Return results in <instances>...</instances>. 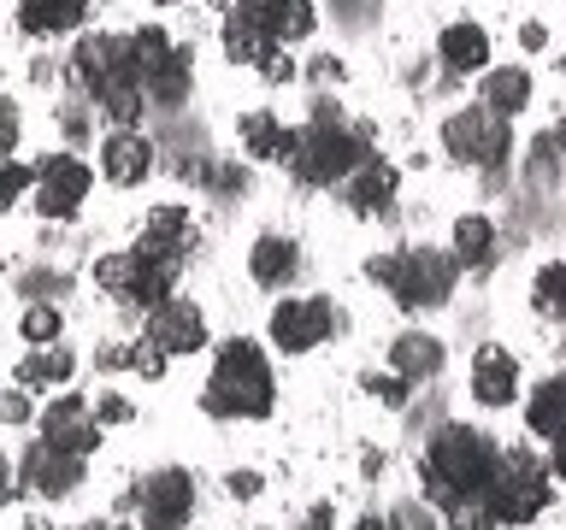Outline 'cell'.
I'll return each mask as SVG.
<instances>
[{
	"instance_id": "6da1fadb",
	"label": "cell",
	"mask_w": 566,
	"mask_h": 530,
	"mask_svg": "<svg viewBox=\"0 0 566 530\" xmlns=\"http://www.w3.org/2000/svg\"><path fill=\"white\" fill-rule=\"evenodd\" d=\"M495 471V442L472 424H442L424 448V466H419V484H424V501L437 507H454L460 495H484Z\"/></svg>"
},
{
	"instance_id": "7a4b0ae2",
	"label": "cell",
	"mask_w": 566,
	"mask_h": 530,
	"mask_svg": "<svg viewBox=\"0 0 566 530\" xmlns=\"http://www.w3.org/2000/svg\"><path fill=\"white\" fill-rule=\"evenodd\" d=\"M366 159H371L366 130H348L343 113H336V100H318L313 124H307V130H295L290 171L301 177V183H313V189H331V183H348Z\"/></svg>"
},
{
	"instance_id": "3957f363",
	"label": "cell",
	"mask_w": 566,
	"mask_h": 530,
	"mask_svg": "<svg viewBox=\"0 0 566 530\" xmlns=\"http://www.w3.org/2000/svg\"><path fill=\"white\" fill-rule=\"evenodd\" d=\"M272 365H265L260 342H248V336H230L219 342L212 353V378H207V395L201 406L212 418H265L272 413Z\"/></svg>"
},
{
	"instance_id": "277c9868",
	"label": "cell",
	"mask_w": 566,
	"mask_h": 530,
	"mask_svg": "<svg viewBox=\"0 0 566 530\" xmlns=\"http://www.w3.org/2000/svg\"><path fill=\"white\" fill-rule=\"evenodd\" d=\"M184 259H189V247L142 236L136 247H118V254L95 259V283L113 300H124V307H159L171 295L177 272H184Z\"/></svg>"
},
{
	"instance_id": "5b68a950",
	"label": "cell",
	"mask_w": 566,
	"mask_h": 530,
	"mask_svg": "<svg viewBox=\"0 0 566 530\" xmlns=\"http://www.w3.org/2000/svg\"><path fill=\"white\" fill-rule=\"evenodd\" d=\"M366 277L396 295L407 312H424V307H442V300L454 295L460 265H454V254H442V247H396V254H371Z\"/></svg>"
},
{
	"instance_id": "8992f818",
	"label": "cell",
	"mask_w": 566,
	"mask_h": 530,
	"mask_svg": "<svg viewBox=\"0 0 566 530\" xmlns=\"http://www.w3.org/2000/svg\"><path fill=\"white\" fill-rule=\"evenodd\" d=\"M484 501L495 512V524H531L548 501H555V484H548V471L531 454H495Z\"/></svg>"
},
{
	"instance_id": "52a82bcc",
	"label": "cell",
	"mask_w": 566,
	"mask_h": 530,
	"mask_svg": "<svg viewBox=\"0 0 566 530\" xmlns=\"http://www.w3.org/2000/svg\"><path fill=\"white\" fill-rule=\"evenodd\" d=\"M442 148H449L454 166L502 171L507 153H513V130H507V118L490 113V106H460V113L442 118Z\"/></svg>"
},
{
	"instance_id": "ba28073f",
	"label": "cell",
	"mask_w": 566,
	"mask_h": 530,
	"mask_svg": "<svg viewBox=\"0 0 566 530\" xmlns=\"http://www.w3.org/2000/svg\"><path fill=\"white\" fill-rule=\"evenodd\" d=\"M35 212L42 219H53V224H65V219H77L83 212V201H88V189H95V171L83 166L77 153H42L35 159Z\"/></svg>"
},
{
	"instance_id": "9c48e42d",
	"label": "cell",
	"mask_w": 566,
	"mask_h": 530,
	"mask_svg": "<svg viewBox=\"0 0 566 530\" xmlns=\"http://www.w3.org/2000/svg\"><path fill=\"white\" fill-rule=\"evenodd\" d=\"M331 330H336V307L325 295H283L272 318H265V336L283 353H313L318 342H331Z\"/></svg>"
},
{
	"instance_id": "30bf717a",
	"label": "cell",
	"mask_w": 566,
	"mask_h": 530,
	"mask_svg": "<svg viewBox=\"0 0 566 530\" xmlns=\"http://www.w3.org/2000/svg\"><path fill=\"white\" fill-rule=\"evenodd\" d=\"M71 77H77L95 100L118 95V88H136V77H130V47H124V35H83V42L71 47Z\"/></svg>"
},
{
	"instance_id": "8fae6325",
	"label": "cell",
	"mask_w": 566,
	"mask_h": 530,
	"mask_svg": "<svg viewBox=\"0 0 566 530\" xmlns=\"http://www.w3.org/2000/svg\"><path fill=\"white\" fill-rule=\"evenodd\" d=\"M148 342L166 353V360H184V353H201L207 348V312L195 307L189 295H166L159 307H148Z\"/></svg>"
},
{
	"instance_id": "7c38bea8",
	"label": "cell",
	"mask_w": 566,
	"mask_h": 530,
	"mask_svg": "<svg viewBox=\"0 0 566 530\" xmlns=\"http://www.w3.org/2000/svg\"><path fill=\"white\" fill-rule=\"evenodd\" d=\"M136 507H142V524L148 530H184L189 512H195V477L177 471V466L148 471L136 489Z\"/></svg>"
},
{
	"instance_id": "4fadbf2b",
	"label": "cell",
	"mask_w": 566,
	"mask_h": 530,
	"mask_svg": "<svg viewBox=\"0 0 566 530\" xmlns=\"http://www.w3.org/2000/svg\"><path fill=\"white\" fill-rule=\"evenodd\" d=\"M42 442L48 448H60V454H77V459H88L101 448V424H95V406H88L83 395H53L48 406H42Z\"/></svg>"
},
{
	"instance_id": "5bb4252c",
	"label": "cell",
	"mask_w": 566,
	"mask_h": 530,
	"mask_svg": "<svg viewBox=\"0 0 566 530\" xmlns=\"http://www.w3.org/2000/svg\"><path fill=\"white\" fill-rule=\"evenodd\" d=\"M18 484H24L35 501H65V495L83 484V459L48 448V442L35 436L30 448H24V459H18Z\"/></svg>"
},
{
	"instance_id": "9a60e30c",
	"label": "cell",
	"mask_w": 566,
	"mask_h": 530,
	"mask_svg": "<svg viewBox=\"0 0 566 530\" xmlns=\"http://www.w3.org/2000/svg\"><path fill=\"white\" fill-rule=\"evenodd\" d=\"M237 18H242V24H254L272 47L301 42V35L318 30V7H313V0H237Z\"/></svg>"
},
{
	"instance_id": "2e32d148",
	"label": "cell",
	"mask_w": 566,
	"mask_h": 530,
	"mask_svg": "<svg viewBox=\"0 0 566 530\" xmlns=\"http://www.w3.org/2000/svg\"><path fill=\"white\" fill-rule=\"evenodd\" d=\"M154 136H142V130H106L101 136V177L106 183H118V189H136L142 177L154 171Z\"/></svg>"
},
{
	"instance_id": "e0dca14e",
	"label": "cell",
	"mask_w": 566,
	"mask_h": 530,
	"mask_svg": "<svg viewBox=\"0 0 566 530\" xmlns=\"http://www.w3.org/2000/svg\"><path fill=\"white\" fill-rule=\"evenodd\" d=\"M396 194H401V171L389 166V159H378V153L343 183V201H348L354 219H384V212L396 206Z\"/></svg>"
},
{
	"instance_id": "ac0fdd59",
	"label": "cell",
	"mask_w": 566,
	"mask_h": 530,
	"mask_svg": "<svg viewBox=\"0 0 566 530\" xmlns=\"http://www.w3.org/2000/svg\"><path fill=\"white\" fill-rule=\"evenodd\" d=\"M472 401L478 406H513L520 401V360L507 348H478L472 360Z\"/></svg>"
},
{
	"instance_id": "d6986e66",
	"label": "cell",
	"mask_w": 566,
	"mask_h": 530,
	"mask_svg": "<svg viewBox=\"0 0 566 530\" xmlns=\"http://www.w3.org/2000/svg\"><path fill=\"white\" fill-rule=\"evenodd\" d=\"M389 365H396L401 383H431L437 371L449 365V348H442L431 330H401L396 342H389Z\"/></svg>"
},
{
	"instance_id": "ffe728a7",
	"label": "cell",
	"mask_w": 566,
	"mask_h": 530,
	"mask_svg": "<svg viewBox=\"0 0 566 530\" xmlns=\"http://www.w3.org/2000/svg\"><path fill=\"white\" fill-rule=\"evenodd\" d=\"M437 60L449 65V71H460V77H484L490 71V30L484 24H472V18H460V24H449L437 35Z\"/></svg>"
},
{
	"instance_id": "44dd1931",
	"label": "cell",
	"mask_w": 566,
	"mask_h": 530,
	"mask_svg": "<svg viewBox=\"0 0 566 530\" xmlns=\"http://www.w3.org/2000/svg\"><path fill=\"white\" fill-rule=\"evenodd\" d=\"M478 106H490L495 118H513L531 106V71L525 65H490L478 83Z\"/></svg>"
},
{
	"instance_id": "7402d4cb",
	"label": "cell",
	"mask_w": 566,
	"mask_h": 530,
	"mask_svg": "<svg viewBox=\"0 0 566 530\" xmlns=\"http://www.w3.org/2000/svg\"><path fill=\"white\" fill-rule=\"evenodd\" d=\"M237 130H242V148L254 153V159L290 166V153H295V130H290V124H283L277 113H265V106H260V113H242Z\"/></svg>"
},
{
	"instance_id": "603a6c76",
	"label": "cell",
	"mask_w": 566,
	"mask_h": 530,
	"mask_svg": "<svg viewBox=\"0 0 566 530\" xmlns=\"http://www.w3.org/2000/svg\"><path fill=\"white\" fill-rule=\"evenodd\" d=\"M295 272H301V247L290 236H260L248 247V277L260 289H283V283H295Z\"/></svg>"
},
{
	"instance_id": "cb8c5ba5",
	"label": "cell",
	"mask_w": 566,
	"mask_h": 530,
	"mask_svg": "<svg viewBox=\"0 0 566 530\" xmlns=\"http://www.w3.org/2000/svg\"><path fill=\"white\" fill-rule=\"evenodd\" d=\"M95 0H18V30L24 35H65L77 30Z\"/></svg>"
},
{
	"instance_id": "d4e9b609",
	"label": "cell",
	"mask_w": 566,
	"mask_h": 530,
	"mask_svg": "<svg viewBox=\"0 0 566 530\" xmlns=\"http://www.w3.org/2000/svg\"><path fill=\"white\" fill-rule=\"evenodd\" d=\"M124 47H130V77H136V88H148L159 71L171 65V53H177V42L159 24H142V30H130L124 35Z\"/></svg>"
},
{
	"instance_id": "484cf974",
	"label": "cell",
	"mask_w": 566,
	"mask_h": 530,
	"mask_svg": "<svg viewBox=\"0 0 566 530\" xmlns=\"http://www.w3.org/2000/svg\"><path fill=\"white\" fill-rule=\"evenodd\" d=\"M71 371H77V360H71V348L53 342V348H30L24 360H18L12 378H18V389L30 395V389H60V383H71Z\"/></svg>"
},
{
	"instance_id": "4316f807",
	"label": "cell",
	"mask_w": 566,
	"mask_h": 530,
	"mask_svg": "<svg viewBox=\"0 0 566 530\" xmlns=\"http://www.w3.org/2000/svg\"><path fill=\"white\" fill-rule=\"evenodd\" d=\"M525 424H531V436H548V442L566 436V378H543L537 389H531Z\"/></svg>"
},
{
	"instance_id": "83f0119b",
	"label": "cell",
	"mask_w": 566,
	"mask_h": 530,
	"mask_svg": "<svg viewBox=\"0 0 566 530\" xmlns=\"http://www.w3.org/2000/svg\"><path fill=\"white\" fill-rule=\"evenodd\" d=\"M495 259V224L484 212L454 219V265H490Z\"/></svg>"
},
{
	"instance_id": "f1b7e54d",
	"label": "cell",
	"mask_w": 566,
	"mask_h": 530,
	"mask_svg": "<svg viewBox=\"0 0 566 530\" xmlns=\"http://www.w3.org/2000/svg\"><path fill=\"white\" fill-rule=\"evenodd\" d=\"M224 53H230V65H265L277 47L265 42V35H260L254 24H242V18L230 12V18H224Z\"/></svg>"
},
{
	"instance_id": "f546056e",
	"label": "cell",
	"mask_w": 566,
	"mask_h": 530,
	"mask_svg": "<svg viewBox=\"0 0 566 530\" xmlns=\"http://www.w3.org/2000/svg\"><path fill=\"white\" fill-rule=\"evenodd\" d=\"M531 307L543 318H566V259H548L537 277H531Z\"/></svg>"
},
{
	"instance_id": "4dcf8cb0",
	"label": "cell",
	"mask_w": 566,
	"mask_h": 530,
	"mask_svg": "<svg viewBox=\"0 0 566 530\" xmlns=\"http://www.w3.org/2000/svg\"><path fill=\"white\" fill-rule=\"evenodd\" d=\"M142 236L177 242V247H195V219H189V206H154V212H148V224H142Z\"/></svg>"
},
{
	"instance_id": "1f68e13d",
	"label": "cell",
	"mask_w": 566,
	"mask_h": 530,
	"mask_svg": "<svg viewBox=\"0 0 566 530\" xmlns=\"http://www.w3.org/2000/svg\"><path fill=\"white\" fill-rule=\"evenodd\" d=\"M60 330H65V318H60L53 300H35V307H24V318H18V336H24L30 348H53Z\"/></svg>"
},
{
	"instance_id": "d6a6232c",
	"label": "cell",
	"mask_w": 566,
	"mask_h": 530,
	"mask_svg": "<svg viewBox=\"0 0 566 530\" xmlns=\"http://www.w3.org/2000/svg\"><path fill=\"white\" fill-rule=\"evenodd\" d=\"M142 95L159 100V106H177V100H184V95H189V47H177V53H171V65L159 71V77L142 88Z\"/></svg>"
},
{
	"instance_id": "836d02e7",
	"label": "cell",
	"mask_w": 566,
	"mask_h": 530,
	"mask_svg": "<svg viewBox=\"0 0 566 530\" xmlns=\"http://www.w3.org/2000/svg\"><path fill=\"white\" fill-rule=\"evenodd\" d=\"M442 512H449V524H454V530H502L484 495H460V501H454V507H442Z\"/></svg>"
},
{
	"instance_id": "e575fe53",
	"label": "cell",
	"mask_w": 566,
	"mask_h": 530,
	"mask_svg": "<svg viewBox=\"0 0 566 530\" xmlns=\"http://www.w3.org/2000/svg\"><path fill=\"white\" fill-rule=\"evenodd\" d=\"M30 183H35V171H30V166H18L12 153H0V212H12L18 201H24Z\"/></svg>"
},
{
	"instance_id": "d590c367",
	"label": "cell",
	"mask_w": 566,
	"mask_h": 530,
	"mask_svg": "<svg viewBox=\"0 0 566 530\" xmlns=\"http://www.w3.org/2000/svg\"><path fill=\"white\" fill-rule=\"evenodd\" d=\"M166 365H171V360L148 342V336H142V342H130V371H136L142 383H159V378H166Z\"/></svg>"
},
{
	"instance_id": "8d00e7d4",
	"label": "cell",
	"mask_w": 566,
	"mask_h": 530,
	"mask_svg": "<svg viewBox=\"0 0 566 530\" xmlns=\"http://www.w3.org/2000/svg\"><path fill=\"white\" fill-rule=\"evenodd\" d=\"M18 141H24V113L12 95H0V153H18Z\"/></svg>"
},
{
	"instance_id": "74e56055",
	"label": "cell",
	"mask_w": 566,
	"mask_h": 530,
	"mask_svg": "<svg viewBox=\"0 0 566 530\" xmlns=\"http://www.w3.org/2000/svg\"><path fill=\"white\" fill-rule=\"evenodd\" d=\"M366 395H371V401H384V406H396V413H401V406H407V383L396 378V371H384V378H366Z\"/></svg>"
},
{
	"instance_id": "f35d334b",
	"label": "cell",
	"mask_w": 566,
	"mask_h": 530,
	"mask_svg": "<svg viewBox=\"0 0 566 530\" xmlns=\"http://www.w3.org/2000/svg\"><path fill=\"white\" fill-rule=\"evenodd\" d=\"M384 530H437V524H431V512H424L419 501H401V507L384 519Z\"/></svg>"
},
{
	"instance_id": "ab89813d",
	"label": "cell",
	"mask_w": 566,
	"mask_h": 530,
	"mask_svg": "<svg viewBox=\"0 0 566 530\" xmlns=\"http://www.w3.org/2000/svg\"><path fill=\"white\" fill-rule=\"evenodd\" d=\"M130 418H136V406L124 395H95V424H130Z\"/></svg>"
},
{
	"instance_id": "60d3db41",
	"label": "cell",
	"mask_w": 566,
	"mask_h": 530,
	"mask_svg": "<svg viewBox=\"0 0 566 530\" xmlns=\"http://www.w3.org/2000/svg\"><path fill=\"white\" fill-rule=\"evenodd\" d=\"M260 489H265L260 471H230V477H224V495H230V501H254Z\"/></svg>"
},
{
	"instance_id": "b9f144b4",
	"label": "cell",
	"mask_w": 566,
	"mask_h": 530,
	"mask_svg": "<svg viewBox=\"0 0 566 530\" xmlns=\"http://www.w3.org/2000/svg\"><path fill=\"white\" fill-rule=\"evenodd\" d=\"M0 424H30V395L24 389H0Z\"/></svg>"
},
{
	"instance_id": "7bdbcfd3",
	"label": "cell",
	"mask_w": 566,
	"mask_h": 530,
	"mask_svg": "<svg viewBox=\"0 0 566 530\" xmlns=\"http://www.w3.org/2000/svg\"><path fill=\"white\" fill-rule=\"evenodd\" d=\"M95 365H101V371H130V342H106V348L95 353Z\"/></svg>"
},
{
	"instance_id": "ee69618b",
	"label": "cell",
	"mask_w": 566,
	"mask_h": 530,
	"mask_svg": "<svg viewBox=\"0 0 566 530\" xmlns=\"http://www.w3.org/2000/svg\"><path fill=\"white\" fill-rule=\"evenodd\" d=\"M260 71H265V77H272V83H290V77H295V60H290V53L277 47V53H272V60H265Z\"/></svg>"
},
{
	"instance_id": "f6af8a7d",
	"label": "cell",
	"mask_w": 566,
	"mask_h": 530,
	"mask_svg": "<svg viewBox=\"0 0 566 530\" xmlns=\"http://www.w3.org/2000/svg\"><path fill=\"white\" fill-rule=\"evenodd\" d=\"M548 471H555V477H560V484H566V436L555 442V459H548Z\"/></svg>"
},
{
	"instance_id": "bcb514c9",
	"label": "cell",
	"mask_w": 566,
	"mask_h": 530,
	"mask_svg": "<svg viewBox=\"0 0 566 530\" xmlns=\"http://www.w3.org/2000/svg\"><path fill=\"white\" fill-rule=\"evenodd\" d=\"M65 530H113V524H101V519H83V524H65Z\"/></svg>"
},
{
	"instance_id": "7dc6e473",
	"label": "cell",
	"mask_w": 566,
	"mask_h": 530,
	"mask_svg": "<svg viewBox=\"0 0 566 530\" xmlns=\"http://www.w3.org/2000/svg\"><path fill=\"white\" fill-rule=\"evenodd\" d=\"M0 507H7V454H0Z\"/></svg>"
},
{
	"instance_id": "c3c4849f",
	"label": "cell",
	"mask_w": 566,
	"mask_h": 530,
	"mask_svg": "<svg viewBox=\"0 0 566 530\" xmlns=\"http://www.w3.org/2000/svg\"><path fill=\"white\" fill-rule=\"evenodd\" d=\"M360 530H384V519H378V512H366V519H360Z\"/></svg>"
},
{
	"instance_id": "681fc988",
	"label": "cell",
	"mask_w": 566,
	"mask_h": 530,
	"mask_svg": "<svg viewBox=\"0 0 566 530\" xmlns=\"http://www.w3.org/2000/svg\"><path fill=\"white\" fill-rule=\"evenodd\" d=\"M555 148L566 153V118H560V130H555Z\"/></svg>"
},
{
	"instance_id": "f907efd6",
	"label": "cell",
	"mask_w": 566,
	"mask_h": 530,
	"mask_svg": "<svg viewBox=\"0 0 566 530\" xmlns=\"http://www.w3.org/2000/svg\"><path fill=\"white\" fill-rule=\"evenodd\" d=\"M154 7H177V0H154Z\"/></svg>"
},
{
	"instance_id": "816d5d0a",
	"label": "cell",
	"mask_w": 566,
	"mask_h": 530,
	"mask_svg": "<svg viewBox=\"0 0 566 530\" xmlns=\"http://www.w3.org/2000/svg\"><path fill=\"white\" fill-rule=\"evenodd\" d=\"M254 530H272V524H254Z\"/></svg>"
},
{
	"instance_id": "f5cc1de1",
	"label": "cell",
	"mask_w": 566,
	"mask_h": 530,
	"mask_svg": "<svg viewBox=\"0 0 566 530\" xmlns=\"http://www.w3.org/2000/svg\"><path fill=\"white\" fill-rule=\"evenodd\" d=\"M560 65H566V60H560Z\"/></svg>"
}]
</instances>
